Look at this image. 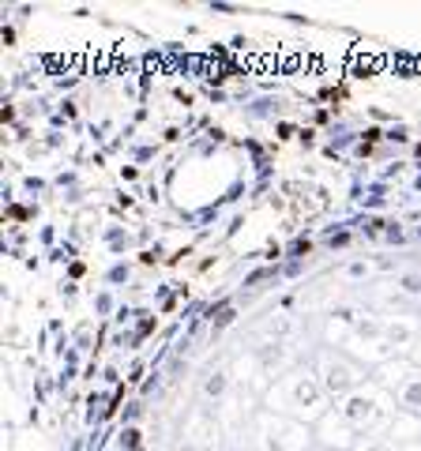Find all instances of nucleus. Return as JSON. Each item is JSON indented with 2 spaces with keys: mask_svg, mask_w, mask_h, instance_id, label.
<instances>
[{
  "mask_svg": "<svg viewBox=\"0 0 421 451\" xmlns=\"http://www.w3.org/2000/svg\"><path fill=\"white\" fill-rule=\"evenodd\" d=\"M384 64V56H372V53H361V49H353V68L357 71H376Z\"/></svg>",
  "mask_w": 421,
  "mask_h": 451,
  "instance_id": "obj_1",
  "label": "nucleus"
}]
</instances>
